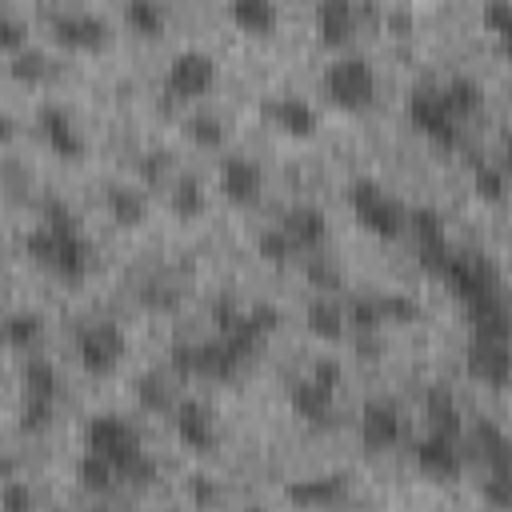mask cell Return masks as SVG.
Returning <instances> with one entry per match:
<instances>
[{"instance_id":"obj_1","label":"cell","mask_w":512,"mask_h":512,"mask_svg":"<svg viewBox=\"0 0 512 512\" xmlns=\"http://www.w3.org/2000/svg\"><path fill=\"white\" fill-rule=\"evenodd\" d=\"M24 248H28V256H32L40 268H48L52 276H60V280H68V284L84 280L88 268H92V244L84 240V232H80L72 208H68L64 200H56V196L44 200L40 224L24 236Z\"/></svg>"},{"instance_id":"obj_2","label":"cell","mask_w":512,"mask_h":512,"mask_svg":"<svg viewBox=\"0 0 512 512\" xmlns=\"http://www.w3.org/2000/svg\"><path fill=\"white\" fill-rule=\"evenodd\" d=\"M348 208L360 220V228H368L380 240H396L400 232H408V212L388 196L384 184H376L368 176L348 184Z\"/></svg>"},{"instance_id":"obj_3","label":"cell","mask_w":512,"mask_h":512,"mask_svg":"<svg viewBox=\"0 0 512 512\" xmlns=\"http://www.w3.org/2000/svg\"><path fill=\"white\" fill-rule=\"evenodd\" d=\"M320 88H324V96H328L336 108H344V112H364V108H372V100H376V72H372V64H368L364 56H340V60H332V64L324 68Z\"/></svg>"},{"instance_id":"obj_4","label":"cell","mask_w":512,"mask_h":512,"mask_svg":"<svg viewBox=\"0 0 512 512\" xmlns=\"http://www.w3.org/2000/svg\"><path fill=\"white\" fill-rule=\"evenodd\" d=\"M84 448L108 456V460L120 468V476L144 456L140 432H136L124 416H116V412H96V416L84 424Z\"/></svg>"},{"instance_id":"obj_5","label":"cell","mask_w":512,"mask_h":512,"mask_svg":"<svg viewBox=\"0 0 512 512\" xmlns=\"http://www.w3.org/2000/svg\"><path fill=\"white\" fill-rule=\"evenodd\" d=\"M436 280H444L460 304H476V300L500 292V276L484 252H452Z\"/></svg>"},{"instance_id":"obj_6","label":"cell","mask_w":512,"mask_h":512,"mask_svg":"<svg viewBox=\"0 0 512 512\" xmlns=\"http://www.w3.org/2000/svg\"><path fill=\"white\" fill-rule=\"evenodd\" d=\"M124 352H128V340H124L120 324H112V320H92L76 332V356L88 376H112L120 368Z\"/></svg>"},{"instance_id":"obj_7","label":"cell","mask_w":512,"mask_h":512,"mask_svg":"<svg viewBox=\"0 0 512 512\" xmlns=\"http://www.w3.org/2000/svg\"><path fill=\"white\" fill-rule=\"evenodd\" d=\"M408 120H412V128H416L420 136H428V140L440 144V148H456V144H460L456 116H452V108L444 104L440 88H416V92L408 96Z\"/></svg>"},{"instance_id":"obj_8","label":"cell","mask_w":512,"mask_h":512,"mask_svg":"<svg viewBox=\"0 0 512 512\" xmlns=\"http://www.w3.org/2000/svg\"><path fill=\"white\" fill-rule=\"evenodd\" d=\"M216 84V60L200 48H184L172 56L168 76H164V92L172 100H196Z\"/></svg>"},{"instance_id":"obj_9","label":"cell","mask_w":512,"mask_h":512,"mask_svg":"<svg viewBox=\"0 0 512 512\" xmlns=\"http://www.w3.org/2000/svg\"><path fill=\"white\" fill-rule=\"evenodd\" d=\"M408 232H412V240H416V260L424 264V272L440 276V268H444L448 256L456 252V248L448 244V232H444L440 212H436V208H416V212H408Z\"/></svg>"},{"instance_id":"obj_10","label":"cell","mask_w":512,"mask_h":512,"mask_svg":"<svg viewBox=\"0 0 512 512\" xmlns=\"http://www.w3.org/2000/svg\"><path fill=\"white\" fill-rule=\"evenodd\" d=\"M172 420H176V436H180L184 448L204 456V452H212L220 444V424H216V416H212V408L204 400H180Z\"/></svg>"},{"instance_id":"obj_11","label":"cell","mask_w":512,"mask_h":512,"mask_svg":"<svg viewBox=\"0 0 512 512\" xmlns=\"http://www.w3.org/2000/svg\"><path fill=\"white\" fill-rule=\"evenodd\" d=\"M468 372L492 388H504L512 380V340H468Z\"/></svg>"},{"instance_id":"obj_12","label":"cell","mask_w":512,"mask_h":512,"mask_svg":"<svg viewBox=\"0 0 512 512\" xmlns=\"http://www.w3.org/2000/svg\"><path fill=\"white\" fill-rule=\"evenodd\" d=\"M52 40L68 52H96L108 44V24L92 12H64L52 20Z\"/></svg>"},{"instance_id":"obj_13","label":"cell","mask_w":512,"mask_h":512,"mask_svg":"<svg viewBox=\"0 0 512 512\" xmlns=\"http://www.w3.org/2000/svg\"><path fill=\"white\" fill-rule=\"evenodd\" d=\"M400 436H404V416H400L396 404L368 400L360 408V440H364L368 452H384V448L400 444Z\"/></svg>"},{"instance_id":"obj_14","label":"cell","mask_w":512,"mask_h":512,"mask_svg":"<svg viewBox=\"0 0 512 512\" xmlns=\"http://www.w3.org/2000/svg\"><path fill=\"white\" fill-rule=\"evenodd\" d=\"M412 460L424 476H436V480H452L460 472V436H448V432H432L424 440H416L412 448Z\"/></svg>"},{"instance_id":"obj_15","label":"cell","mask_w":512,"mask_h":512,"mask_svg":"<svg viewBox=\"0 0 512 512\" xmlns=\"http://www.w3.org/2000/svg\"><path fill=\"white\" fill-rule=\"evenodd\" d=\"M36 128H40L44 144H48L60 160H80V156H84V136H80L76 120H72L60 104H44V108L36 112Z\"/></svg>"},{"instance_id":"obj_16","label":"cell","mask_w":512,"mask_h":512,"mask_svg":"<svg viewBox=\"0 0 512 512\" xmlns=\"http://www.w3.org/2000/svg\"><path fill=\"white\" fill-rule=\"evenodd\" d=\"M280 228L288 232V240L296 244V252H320L324 240H328V220L320 208L312 204H296L280 216Z\"/></svg>"},{"instance_id":"obj_17","label":"cell","mask_w":512,"mask_h":512,"mask_svg":"<svg viewBox=\"0 0 512 512\" xmlns=\"http://www.w3.org/2000/svg\"><path fill=\"white\" fill-rule=\"evenodd\" d=\"M260 184H264V176H260V168L248 156H224V164H220V192H224V200L256 204L260 200Z\"/></svg>"},{"instance_id":"obj_18","label":"cell","mask_w":512,"mask_h":512,"mask_svg":"<svg viewBox=\"0 0 512 512\" xmlns=\"http://www.w3.org/2000/svg\"><path fill=\"white\" fill-rule=\"evenodd\" d=\"M316 36L328 48H340L356 36V4L352 0H316Z\"/></svg>"},{"instance_id":"obj_19","label":"cell","mask_w":512,"mask_h":512,"mask_svg":"<svg viewBox=\"0 0 512 512\" xmlns=\"http://www.w3.org/2000/svg\"><path fill=\"white\" fill-rule=\"evenodd\" d=\"M472 444H476V456L484 460L488 476L512 480V436H504L492 420H480V424L472 428Z\"/></svg>"},{"instance_id":"obj_20","label":"cell","mask_w":512,"mask_h":512,"mask_svg":"<svg viewBox=\"0 0 512 512\" xmlns=\"http://www.w3.org/2000/svg\"><path fill=\"white\" fill-rule=\"evenodd\" d=\"M288 404H292V412H296L304 424H332V392L320 388L312 376L292 380V388H288Z\"/></svg>"},{"instance_id":"obj_21","label":"cell","mask_w":512,"mask_h":512,"mask_svg":"<svg viewBox=\"0 0 512 512\" xmlns=\"http://www.w3.org/2000/svg\"><path fill=\"white\" fill-rule=\"evenodd\" d=\"M228 16H232V24L244 36H272L276 24H280L276 0H232L228 4Z\"/></svg>"},{"instance_id":"obj_22","label":"cell","mask_w":512,"mask_h":512,"mask_svg":"<svg viewBox=\"0 0 512 512\" xmlns=\"http://www.w3.org/2000/svg\"><path fill=\"white\" fill-rule=\"evenodd\" d=\"M304 324H308V332H312L316 340H324V344H336V340L348 336V316H344V308H340L336 300H328V296H316V300L308 304Z\"/></svg>"},{"instance_id":"obj_23","label":"cell","mask_w":512,"mask_h":512,"mask_svg":"<svg viewBox=\"0 0 512 512\" xmlns=\"http://www.w3.org/2000/svg\"><path fill=\"white\" fill-rule=\"evenodd\" d=\"M288 500L292 504H308V508H332V504L348 500V484H344V476H312V480L292 484Z\"/></svg>"},{"instance_id":"obj_24","label":"cell","mask_w":512,"mask_h":512,"mask_svg":"<svg viewBox=\"0 0 512 512\" xmlns=\"http://www.w3.org/2000/svg\"><path fill=\"white\" fill-rule=\"evenodd\" d=\"M272 120H276V128H280L284 136H292V140H308V136L316 132V112H312V104L300 100V96H280V100L272 104Z\"/></svg>"},{"instance_id":"obj_25","label":"cell","mask_w":512,"mask_h":512,"mask_svg":"<svg viewBox=\"0 0 512 512\" xmlns=\"http://www.w3.org/2000/svg\"><path fill=\"white\" fill-rule=\"evenodd\" d=\"M424 416H428V428H432V432L460 436V404H456V396L448 392V384H432V388L424 392Z\"/></svg>"},{"instance_id":"obj_26","label":"cell","mask_w":512,"mask_h":512,"mask_svg":"<svg viewBox=\"0 0 512 512\" xmlns=\"http://www.w3.org/2000/svg\"><path fill=\"white\" fill-rule=\"evenodd\" d=\"M76 480H80L88 492L104 496V492H112V488H116V480H120V468H116L108 456H100V452L84 448V456L76 460Z\"/></svg>"},{"instance_id":"obj_27","label":"cell","mask_w":512,"mask_h":512,"mask_svg":"<svg viewBox=\"0 0 512 512\" xmlns=\"http://www.w3.org/2000/svg\"><path fill=\"white\" fill-rule=\"evenodd\" d=\"M108 216H112L120 228H140L144 216H148L144 192H136V188H128V184H112V188H108Z\"/></svg>"},{"instance_id":"obj_28","label":"cell","mask_w":512,"mask_h":512,"mask_svg":"<svg viewBox=\"0 0 512 512\" xmlns=\"http://www.w3.org/2000/svg\"><path fill=\"white\" fill-rule=\"evenodd\" d=\"M440 96H444V104L452 108L456 120H468V116H476V112L484 108V88H480L472 76H452V80L440 88Z\"/></svg>"},{"instance_id":"obj_29","label":"cell","mask_w":512,"mask_h":512,"mask_svg":"<svg viewBox=\"0 0 512 512\" xmlns=\"http://www.w3.org/2000/svg\"><path fill=\"white\" fill-rule=\"evenodd\" d=\"M136 404L144 408V412H176V404L180 400H172V384H168V376L164 372H140L136 376Z\"/></svg>"},{"instance_id":"obj_30","label":"cell","mask_w":512,"mask_h":512,"mask_svg":"<svg viewBox=\"0 0 512 512\" xmlns=\"http://www.w3.org/2000/svg\"><path fill=\"white\" fill-rule=\"evenodd\" d=\"M124 24H128L136 36L156 40V36L164 32L168 16H164V4H160V0H124Z\"/></svg>"},{"instance_id":"obj_31","label":"cell","mask_w":512,"mask_h":512,"mask_svg":"<svg viewBox=\"0 0 512 512\" xmlns=\"http://www.w3.org/2000/svg\"><path fill=\"white\" fill-rule=\"evenodd\" d=\"M24 396H40V400H56L60 396V376H56L52 360H44V356H28L24 360Z\"/></svg>"},{"instance_id":"obj_32","label":"cell","mask_w":512,"mask_h":512,"mask_svg":"<svg viewBox=\"0 0 512 512\" xmlns=\"http://www.w3.org/2000/svg\"><path fill=\"white\" fill-rule=\"evenodd\" d=\"M344 316H348L352 336H372V332L384 328V316H380V300L376 296H352L344 304Z\"/></svg>"},{"instance_id":"obj_33","label":"cell","mask_w":512,"mask_h":512,"mask_svg":"<svg viewBox=\"0 0 512 512\" xmlns=\"http://www.w3.org/2000/svg\"><path fill=\"white\" fill-rule=\"evenodd\" d=\"M168 208H172L180 220L200 216V212H204V188H200V180H196V176H180L176 188L168 192Z\"/></svg>"},{"instance_id":"obj_34","label":"cell","mask_w":512,"mask_h":512,"mask_svg":"<svg viewBox=\"0 0 512 512\" xmlns=\"http://www.w3.org/2000/svg\"><path fill=\"white\" fill-rule=\"evenodd\" d=\"M40 332H44L40 312H12L8 324H4L8 344H12V348H24V352H32V344L40 340Z\"/></svg>"},{"instance_id":"obj_35","label":"cell","mask_w":512,"mask_h":512,"mask_svg":"<svg viewBox=\"0 0 512 512\" xmlns=\"http://www.w3.org/2000/svg\"><path fill=\"white\" fill-rule=\"evenodd\" d=\"M184 132H188V140L200 144V148H220V144H224V120L212 116V112H196V116H188Z\"/></svg>"},{"instance_id":"obj_36","label":"cell","mask_w":512,"mask_h":512,"mask_svg":"<svg viewBox=\"0 0 512 512\" xmlns=\"http://www.w3.org/2000/svg\"><path fill=\"white\" fill-rule=\"evenodd\" d=\"M256 256L268 260V264H284V260L296 256V244H292L288 232L276 224V228H264V232L256 236Z\"/></svg>"},{"instance_id":"obj_37","label":"cell","mask_w":512,"mask_h":512,"mask_svg":"<svg viewBox=\"0 0 512 512\" xmlns=\"http://www.w3.org/2000/svg\"><path fill=\"white\" fill-rule=\"evenodd\" d=\"M376 300H380L384 324H412V320H420V304L412 296H404V292H384Z\"/></svg>"},{"instance_id":"obj_38","label":"cell","mask_w":512,"mask_h":512,"mask_svg":"<svg viewBox=\"0 0 512 512\" xmlns=\"http://www.w3.org/2000/svg\"><path fill=\"white\" fill-rule=\"evenodd\" d=\"M8 72H12L16 80H24V84H40L44 72H48V60H44L40 52L24 48V52H12V56H8Z\"/></svg>"},{"instance_id":"obj_39","label":"cell","mask_w":512,"mask_h":512,"mask_svg":"<svg viewBox=\"0 0 512 512\" xmlns=\"http://www.w3.org/2000/svg\"><path fill=\"white\" fill-rule=\"evenodd\" d=\"M52 412H56V400H40V396H24V432H44L52 424Z\"/></svg>"},{"instance_id":"obj_40","label":"cell","mask_w":512,"mask_h":512,"mask_svg":"<svg viewBox=\"0 0 512 512\" xmlns=\"http://www.w3.org/2000/svg\"><path fill=\"white\" fill-rule=\"evenodd\" d=\"M484 28L496 32L500 40L512 36V0H484Z\"/></svg>"},{"instance_id":"obj_41","label":"cell","mask_w":512,"mask_h":512,"mask_svg":"<svg viewBox=\"0 0 512 512\" xmlns=\"http://www.w3.org/2000/svg\"><path fill=\"white\" fill-rule=\"evenodd\" d=\"M476 192H480L484 200H500V196H504V172L492 168V164H480V168H476Z\"/></svg>"},{"instance_id":"obj_42","label":"cell","mask_w":512,"mask_h":512,"mask_svg":"<svg viewBox=\"0 0 512 512\" xmlns=\"http://www.w3.org/2000/svg\"><path fill=\"white\" fill-rule=\"evenodd\" d=\"M308 376H312L320 388H328V392L336 396V388H340V380H344V368H340L332 356H320V360L312 364V372H308Z\"/></svg>"},{"instance_id":"obj_43","label":"cell","mask_w":512,"mask_h":512,"mask_svg":"<svg viewBox=\"0 0 512 512\" xmlns=\"http://www.w3.org/2000/svg\"><path fill=\"white\" fill-rule=\"evenodd\" d=\"M480 496H484V504H492V508H512V480L488 476V480L480 484Z\"/></svg>"},{"instance_id":"obj_44","label":"cell","mask_w":512,"mask_h":512,"mask_svg":"<svg viewBox=\"0 0 512 512\" xmlns=\"http://www.w3.org/2000/svg\"><path fill=\"white\" fill-rule=\"evenodd\" d=\"M24 24L16 20V16H4V24H0V48L12 56V52H24Z\"/></svg>"},{"instance_id":"obj_45","label":"cell","mask_w":512,"mask_h":512,"mask_svg":"<svg viewBox=\"0 0 512 512\" xmlns=\"http://www.w3.org/2000/svg\"><path fill=\"white\" fill-rule=\"evenodd\" d=\"M308 276H312V284H320V288H328V292H332V288H340V276H336V268H332L324 256H320V260L312 256V264H308Z\"/></svg>"},{"instance_id":"obj_46","label":"cell","mask_w":512,"mask_h":512,"mask_svg":"<svg viewBox=\"0 0 512 512\" xmlns=\"http://www.w3.org/2000/svg\"><path fill=\"white\" fill-rule=\"evenodd\" d=\"M248 316H252V324H256L264 336H268V332L280 324V312H276L272 304H256V308H248Z\"/></svg>"},{"instance_id":"obj_47","label":"cell","mask_w":512,"mask_h":512,"mask_svg":"<svg viewBox=\"0 0 512 512\" xmlns=\"http://www.w3.org/2000/svg\"><path fill=\"white\" fill-rule=\"evenodd\" d=\"M4 508H12V512H20V508H32V492H24V488L8 484V488H4Z\"/></svg>"},{"instance_id":"obj_48","label":"cell","mask_w":512,"mask_h":512,"mask_svg":"<svg viewBox=\"0 0 512 512\" xmlns=\"http://www.w3.org/2000/svg\"><path fill=\"white\" fill-rule=\"evenodd\" d=\"M500 44H504V56H508V60H512V36H504V40H500Z\"/></svg>"},{"instance_id":"obj_49","label":"cell","mask_w":512,"mask_h":512,"mask_svg":"<svg viewBox=\"0 0 512 512\" xmlns=\"http://www.w3.org/2000/svg\"><path fill=\"white\" fill-rule=\"evenodd\" d=\"M508 168H512V140H508Z\"/></svg>"}]
</instances>
